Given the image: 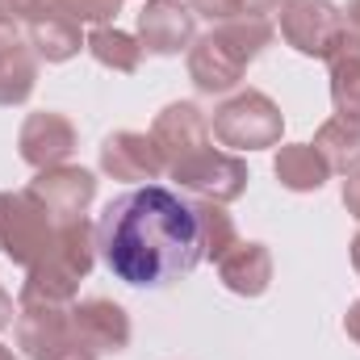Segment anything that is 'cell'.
I'll return each mask as SVG.
<instances>
[{"label":"cell","instance_id":"cell-11","mask_svg":"<svg viewBox=\"0 0 360 360\" xmlns=\"http://www.w3.org/2000/svg\"><path fill=\"white\" fill-rule=\"evenodd\" d=\"M222 281L239 293H260L269 285V256L260 243H239V252L222 256Z\"/></svg>","mask_w":360,"mask_h":360},{"label":"cell","instance_id":"cell-21","mask_svg":"<svg viewBox=\"0 0 360 360\" xmlns=\"http://www.w3.org/2000/svg\"><path fill=\"white\" fill-rule=\"evenodd\" d=\"M352 256H356V269H360V239H356V252H352Z\"/></svg>","mask_w":360,"mask_h":360},{"label":"cell","instance_id":"cell-16","mask_svg":"<svg viewBox=\"0 0 360 360\" xmlns=\"http://www.w3.org/2000/svg\"><path fill=\"white\" fill-rule=\"evenodd\" d=\"M34 38L42 42L38 51L51 55V59H68V55L80 46V34H76L72 25H55V21H51V25H34Z\"/></svg>","mask_w":360,"mask_h":360},{"label":"cell","instance_id":"cell-13","mask_svg":"<svg viewBox=\"0 0 360 360\" xmlns=\"http://www.w3.org/2000/svg\"><path fill=\"white\" fill-rule=\"evenodd\" d=\"M89 46L101 63H113V68H122V72H134V63H139L134 42H130L126 34H117V30H96Z\"/></svg>","mask_w":360,"mask_h":360},{"label":"cell","instance_id":"cell-8","mask_svg":"<svg viewBox=\"0 0 360 360\" xmlns=\"http://www.w3.org/2000/svg\"><path fill=\"white\" fill-rule=\"evenodd\" d=\"M105 168L113 176H126V180H139V176H151L160 168V151L151 139L143 134H117L105 143Z\"/></svg>","mask_w":360,"mask_h":360},{"label":"cell","instance_id":"cell-12","mask_svg":"<svg viewBox=\"0 0 360 360\" xmlns=\"http://www.w3.org/2000/svg\"><path fill=\"white\" fill-rule=\"evenodd\" d=\"M276 176L289 188H319L327 180V160H319L314 147H289L276 160Z\"/></svg>","mask_w":360,"mask_h":360},{"label":"cell","instance_id":"cell-5","mask_svg":"<svg viewBox=\"0 0 360 360\" xmlns=\"http://www.w3.org/2000/svg\"><path fill=\"white\" fill-rule=\"evenodd\" d=\"M285 38L306 55H331L344 38V25L327 0H293L285 13Z\"/></svg>","mask_w":360,"mask_h":360},{"label":"cell","instance_id":"cell-17","mask_svg":"<svg viewBox=\"0 0 360 360\" xmlns=\"http://www.w3.org/2000/svg\"><path fill=\"white\" fill-rule=\"evenodd\" d=\"M80 348H84V344H80ZM80 348H76V344H68V340H59V344H55L42 360H92L89 352H80Z\"/></svg>","mask_w":360,"mask_h":360},{"label":"cell","instance_id":"cell-9","mask_svg":"<svg viewBox=\"0 0 360 360\" xmlns=\"http://www.w3.org/2000/svg\"><path fill=\"white\" fill-rule=\"evenodd\" d=\"M72 151V126L55 113L46 117H30L25 134H21V155L30 164H51V160H63Z\"/></svg>","mask_w":360,"mask_h":360},{"label":"cell","instance_id":"cell-20","mask_svg":"<svg viewBox=\"0 0 360 360\" xmlns=\"http://www.w3.org/2000/svg\"><path fill=\"white\" fill-rule=\"evenodd\" d=\"M348 331H352V335L360 340V306L352 310V314H348Z\"/></svg>","mask_w":360,"mask_h":360},{"label":"cell","instance_id":"cell-6","mask_svg":"<svg viewBox=\"0 0 360 360\" xmlns=\"http://www.w3.org/2000/svg\"><path fill=\"white\" fill-rule=\"evenodd\" d=\"M193 38V17L180 0H151L143 8V42L155 55H176Z\"/></svg>","mask_w":360,"mask_h":360},{"label":"cell","instance_id":"cell-18","mask_svg":"<svg viewBox=\"0 0 360 360\" xmlns=\"http://www.w3.org/2000/svg\"><path fill=\"white\" fill-rule=\"evenodd\" d=\"M344 201H348V210L360 218V176L356 180H348V188H344Z\"/></svg>","mask_w":360,"mask_h":360},{"label":"cell","instance_id":"cell-10","mask_svg":"<svg viewBox=\"0 0 360 360\" xmlns=\"http://www.w3.org/2000/svg\"><path fill=\"white\" fill-rule=\"evenodd\" d=\"M76 331L92 340L96 348H122L126 344V335H130V327H126V319H122V310L117 306H109V302H84L80 310H76Z\"/></svg>","mask_w":360,"mask_h":360},{"label":"cell","instance_id":"cell-2","mask_svg":"<svg viewBox=\"0 0 360 360\" xmlns=\"http://www.w3.org/2000/svg\"><path fill=\"white\" fill-rule=\"evenodd\" d=\"M269 42V25L256 17L252 25H226L210 38L197 42V55H193V80L197 89L205 92H222L231 89L243 72V63Z\"/></svg>","mask_w":360,"mask_h":360},{"label":"cell","instance_id":"cell-19","mask_svg":"<svg viewBox=\"0 0 360 360\" xmlns=\"http://www.w3.org/2000/svg\"><path fill=\"white\" fill-rule=\"evenodd\" d=\"M8 314H13V302H8V297H4V293H0V327H4V323H8Z\"/></svg>","mask_w":360,"mask_h":360},{"label":"cell","instance_id":"cell-14","mask_svg":"<svg viewBox=\"0 0 360 360\" xmlns=\"http://www.w3.org/2000/svg\"><path fill=\"white\" fill-rule=\"evenodd\" d=\"M323 134H327V139H340V147H335V151H327V168H331V164H335V168L360 164V122L340 117V122H331Z\"/></svg>","mask_w":360,"mask_h":360},{"label":"cell","instance_id":"cell-15","mask_svg":"<svg viewBox=\"0 0 360 360\" xmlns=\"http://www.w3.org/2000/svg\"><path fill=\"white\" fill-rule=\"evenodd\" d=\"M335 105L348 109L344 117H352V122L360 117V55L335 63Z\"/></svg>","mask_w":360,"mask_h":360},{"label":"cell","instance_id":"cell-4","mask_svg":"<svg viewBox=\"0 0 360 360\" xmlns=\"http://www.w3.org/2000/svg\"><path fill=\"white\" fill-rule=\"evenodd\" d=\"M214 130H218V139H222L226 147H264V143L276 139L281 117H276V109H272L269 96L248 92V96L231 101V105L218 113Z\"/></svg>","mask_w":360,"mask_h":360},{"label":"cell","instance_id":"cell-3","mask_svg":"<svg viewBox=\"0 0 360 360\" xmlns=\"http://www.w3.org/2000/svg\"><path fill=\"white\" fill-rule=\"evenodd\" d=\"M51 243V226L42 205H34V197H0V252H8L21 264H34L38 252H46Z\"/></svg>","mask_w":360,"mask_h":360},{"label":"cell","instance_id":"cell-1","mask_svg":"<svg viewBox=\"0 0 360 360\" xmlns=\"http://www.w3.org/2000/svg\"><path fill=\"white\" fill-rule=\"evenodd\" d=\"M96 248L117 281L160 289L197 269L205 256V226L193 201L164 184H143L105 205Z\"/></svg>","mask_w":360,"mask_h":360},{"label":"cell","instance_id":"cell-7","mask_svg":"<svg viewBox=\"0 0 360 360\" xmlns=\"http://www.w3.org/2000/svg\"><path fill=\"white\" fill-rule=\"evenodd\" d=\"M30 193H34V197H42V201H46V210H55V214H63V218H72V222H76V214L84 210V201L92 197V176H89V172H80V168H68V172L42 176Z\"/></svg>","mask_w":360,"mask_h":360},{"label":"cell","instance_id":"cell-22","mask_svg":"<svg viewBox=\"0 0 360 360\" xmlns=\"http://www.w3.org/2000/svg\"><path fill=\"white\" fill-rule=\"evenodd\" d=\"M0 360H13V356H8V352H4V348H0Z\"/></svg>","mask_w":360,"mask_h":360}]
</instances>
